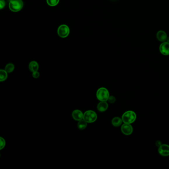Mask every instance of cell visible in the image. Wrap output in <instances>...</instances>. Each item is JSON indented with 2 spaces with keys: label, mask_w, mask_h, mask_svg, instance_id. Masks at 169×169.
Here are the masks:
<instances>
[{
  "label": "cell",
  "mask_w": 169,
  "mask_h": 169,
  "mask_svg": "<svg viewBox=\"0 0 169 169\" xmlns=\"http://www.w3.org/2000/svg\"><path fill=\"white\" fill-rule=\"evenodd\" d=\"M87 126V123L86 122L85 119H82L78 121V127L80 130H84L86 128Z\"/></svg>",
  "instance_id": "14"
},
{
  "label": "cell",
  "mask_w": 169,
  "mask_h": 169,
  "mask_svg": "<svg viewBox=\"0 0 169 169\" xmlns=\"http://www.w3.org/2000/svg\"><path fill=\"white\" fill-rule=\"evenodd\" d=\"M8 73L5 70H0V81L3 82V81H5L8 78Z\"/></svg>",
  "instance_id": "15"
},
{
  "label": "cell",
  "mask_w": 169,
  "mask_h": 169,
  "mask_svg": "<svg viewBox=\"0 0 169 169\" xmlns=\"http://www.w3.org/2000/svg\"><path fill=\"white\" fill-rule=\"evenodd\" d=\"M29 68L32 73L34 71H38L39 69V65L36 61H32L29 65Z\"/></svg>",
  "instance_id": "12"
},
{
  "label": "cell",
  "mask_w": 169,
  "mask_h": 169,
  "mask_svg": "<svg viewBox=\"0 0 169 169\" xmlns=\"http://www.w3.org/2000/svg\"><path fill=\"white\" fill-rule=\"evenodd\" d=\"M123 123L131 124L134 123L136 119V115L133 111H128L124 113L122 117Z\"/></svg>",
  "instance_id": "1"
},
{
  "label": "cell",
  "mask_w": 169,
  "mask_h": 169,
  "mask_svg": "<svg viewBox=\"0 0 169 169\" xmlns=\"http://www.w3.org/2000/svg\"><path fill=\"white\" fill-rule=\"evenodd\" d=\"M116 98L114 96H110L109 98L108 99V101L110 103H114L116 102Z\"/></svg>",
  "instance_id": "19"
},
{
  "label": "cell",
  "mask_w": 169,
  "mask_h": 169,
  "mask_svg": "<svg viewBox=\"0 0 169 169\" xmlns=\"http://www.w3.org/2000/svg\"><path fill=\"white\" fill-rule=\"evenodd\" d=\"M96 97L100 101H108L109 98V92L107 88L101 87L99 88L96 92Z\"/></svg>",
  "instance_id": "2"
},
{
  "label": "cell",
  "mask_w": 169,
  "mask_h": 169,
  "mask_svg": "<svg viewBox=\"0 0 169 169\" xmlns=\"http://www.w3.org/2000/svg\"><path fill=\"white\" fill-rule=\"evenodd\" d=\"M83 119L87 123H94L97 119V115L94 111L88 110L84 113Z\"/></svg>",
  "instance_id": "4"
},
{
  "label": "cell",
  "mask_w": 169,
  "mask_h": 169,
  "mask_svg": "<svg viewBox=\"0 0 169 169\" xmlns=\"http://www.w3.org/2000/svg\"><path fill=\"white\" fill-rule=\"evenodd\" d=\"M156 146L159 147L161 145H162V143L160 141H157L156 142Z\"/></svg>",
  "instance_id": "22"
},
{
  "label": "cell",
  "mask_w": 169,
  "mask_h": 169,
  "mask_svg": "<svg viewBox=\"0 0 169 169\" xmlns=\"http://www.w3.org/2000/svg\"><path fill=\"white\" fill-rule=\"evenodd\" d=\"M83 114L80 110H75L72 113V117L76 121H80L83 119Z\"/></svg>",
  "instance_id": "9"
},
{
  "label": "cell",
  "mask_w": 169,
  "mask_h": 169,
  "mask_svg": "<svg viewBox=\"0 0 169 169\" xmlns=\"http://www.w3.org/2000/svg\"><path fill=\"white\" fill-rule=\"evenodd\" d=\"M133 127L131 124L124 123L121 126V131L123 134L129 135L133 133Z\"/></svg>",
  "instance_id": "6"
},
{
  "label": "cell",
  "mask_w": 169,
  "mask_h": 169,
  "mask_svg": "<svg viewBox=\"0 0 169 169\" xmlns=\"http://www.w3.org/2000/svg\"><path fill=\"white\" fill-rule=\"evenodd\" d=\"M123 120L121 118L118 117H114L112 120V124L113 126L115 127H118L121 125L123 123Z\"/></svg>",
  "instance_id": "13"
},
{
  "label": "cell",
  "mask_w": 169,
  "mask_h": 169,
  "mask_svg": "<svg viewBox=\"0 0 169 169\" xmlns=\"http://www.w3.org/2000/svg\"><path fill=\"white\" fill-rule=\"evenodd\" d=\"M15 70V66L12 63L8 64L6 65L5 67L6 71H7L8 73H11Z\"/></svg>",
  "instance_id": "16"
},
{
  "label": "cell",
  "mask_w": 169,
  "mask_h": 169,
  "mask_svg": "<svg viewBox=\"0 0 169 169\" xmlns=\"http://www.w3.org/2000/svg\"><path fill=\"white\" fill-rule=\"evenodd\" d=\"M32 75L33 78L37 79V78H39V76H40V73L38 71H34V72L32 73Z\"/></svg>",
  "instance_id": "20"
},
{
  "label": "cell",
  "mask_w": 169,
  "mask_h": 169,
  "mask_svg": "<svg viewBox=\"0 0 169 169\" xmlns=\"http://www.w3.org/2000/svg\"><path fill=\"white\" fill-rule=\"evenodd\" d=\"M0 143H1L0 149L2 150L3 148H4V147L6 146L5 139H4L3 138H2V137H1L0 138Z\"/></svg>",
  "instance_id": "18"
},
{
  "label": "cell",
  "mask_w": 169,
  "mask_h": 169,
  "mask_svg": "<svg viewBox=\"0 0 169 169\" xmlns=\"http://www.w3.org/2000/svg\"><path fill=\"white\" fill-rule=\"evenodd\" d=\"M159 50L163 55L165 56L169 55V43L164 42L160 46Z\"/></svg>",
  "instance_id": "8"
},
{
  "label": "cell",
  "mask_w": 169,
  "mask_h": 169,
  "mask_svg": "<svg viewBox=\"0 0 169 169\" xmlns=\"http://www.w3.org/2000/svg\"><path fill=\"white\" fill-rule=\"evenodd\" d=\"M70 29L66 24H62L59 27L58 29V34L60 37L66 38L69 35Z\"/></svg>",
  "instance_id": "5"
},
{
  "label": "cell",
  "mask_w": 169,
  "mask_h": 169,
  "mask_svg": "<svg viewBox=\"0 0 169 169\" xmlns=\"http://www.w3.org/2000/svg\"><path fill=\"white\" fill-rule=\"evenodd\" d=\"M97 109L100 112H104L108 109V104L107 102L100 101L97 105Z\"/></svg>",
  "instance_id": "10"
},
{
  "label": "cell",
  "mask_w": 169,
  "mask_h": 169,
  "mask_svg": "<svg viewBox=\"0 0 169 169\" xmlns=\"http://www.w3.org/2000/svg\"><path fill=\"white\" fill-rule=\"evenodd\" d=\"M156 36L159 41L163 42L165 41L167 39V34L165 32L162 30L158 32Z\"/></svg>",
  "instance_id": "11"
},
{
  "label": "cell",
  "mask_w": 169,
  "mask_h": 169,
  "mask_svg": "<svg viewBox=\"0 0 169 169\" xmlns=\"http://www.w3.org/2000/svg\"><path fill=\"white\" fill-rule=\"evenodd\" d=\"M23 6L22 0H11L9 3V8L12 12H18L22 10Z\"/></svg>",
  "instance_id": "3"
},
{
  "label": "cell",
  "mask_w": 169,
  "mask_h": 169,
  "mask_svg": "<svg viewBox=\"0 0 169 169\" xmlns=\"http://www.w3.org/2000/svg\"><path fill=\"white\" fill-rule=\"evenodd\" d=\"M46 1L48 5L54 7L58 4L60 0H46Z\"/></svg>",
  "instance_id": "17"
},
{
  "label": "cell",
  "mask_w": 169,
  "mask_h": 169,
  "mask_svg": "<svg viewBox=\"0 0 169 169\" xmlns=\"http://www.w3.org/2000/svg\"><path fill=\"white\" fill-rule=\"evenodd\" d=\"M159 154L162 156H169V145L167 144H162L158 148Z\"/></svg>",
  "instance_id": "7"
},
{
  "label": "cell",
  "mask_w": 169,
  "mask_h": 169,
  "mask_svg": "<svg viewBox=\"0 0 169 169\" xmlns=\"http://www.w3.org/2000/svg\"><path fill=\"white\" fill-rule=\"evenodd\" d=\"M5 2L4 0H0V8L1 9L3 8L5 6Z\"/></svg>",
  "instance_id": "21"
}]
</instances>
